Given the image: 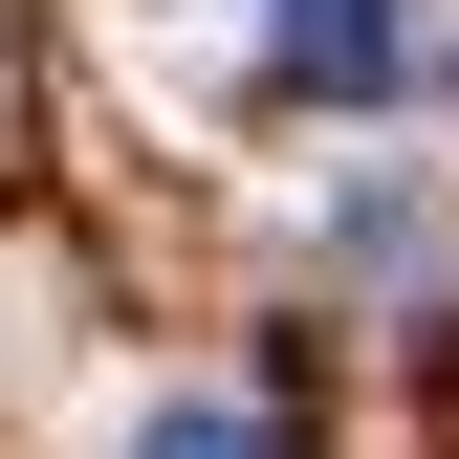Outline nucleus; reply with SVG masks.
<instances>
[{
  "label": "nucleus",
  "mask_w": 459,
  "mask_h": 459,
  "mask_svg": "<svg viewBox=\"0 0 459 459\" xmlns=\"http://www.w3.org/2000/svg\"><path fill=\"white\" fill-rule=\"evenodd\" d=\"M284 88L372 109V88H394V0H284Z\"/></svg>",
  "instance_id": "obj_1"
},
{
  "label": "nucleus",
  "mask_w": 459,
  "mask_h": 459,
  "mask_svg": "<svg viewBox=\"0 0 459 459\" xmlns=\"http://www.w3.org/2000/svg\"><path fill=\"white\" fill-rule=\"evenodd\" d=\"M132 459H284V437H263V416H241V394H176V416H153V437H132Z\"/></svg>",
  "instance_id": "obj_2"
}]
</instances>
